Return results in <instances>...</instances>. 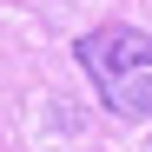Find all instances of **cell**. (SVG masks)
I'll return each instance as SVG.
<instances>
[{"label":"cell","mask_w":152,"mask_h":152,"mask_svg":"<svg viewBox=\"0 0 152 152\" xmlns=\"http://www.w3.org/2000/svg\"><path fill=\"white\" fill-rule=\"evenodd\" d=\"M80 66L119 119H152V40L132 27H99L80 40Z\"/></svg>","instance_id":"1"}]
</instances>
